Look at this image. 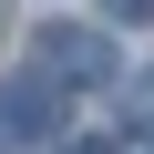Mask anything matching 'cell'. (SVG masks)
Returning <instances> with one entry per match:
<instances>
[{
  "label": "cell",
  "instance_id": "1",
  "mask_svg": "<svg viewBox=\"0 0 154 154\" xmlns=\"http://www.w3.org/2000/svg\"><path fill=\"white\" fill-rule=\"evenodd\" d=\"M62 93H72V82H62L51 62H21L11 82H0V123H11L21 144H51V134H62Z\"/></svg>",
  "mask_w": 154,
  "mask_h": 154
},
{
  "label": "cell",
  "instance_id": "2",
  "mask_svg": "<svg viewBox=\"0 0 154 154\" xmlns=\"http://www.w3.org/2000/svg\"><path fill=\"white\" fill-rule=\"evenodd\" d=\"M41 62L62 72V82H103V72H113V41H103L93 21H51V31H41Z\"/></svg>",
  "mask_w": 154,
  "mask_h": 154
},
{
  "label": "cell",
  "instance_id": "3",
  "mask_svg": "<svg viewBox=\"0 0 154 154\" xmlns=\"http://www.w3.org/2000/svg\"><path fill=\"white\" fill-rule=\"evenodd\" d=\"M123 123H134V134H154V62L134 72V93H123Z\"/></svg>",
  "mask_w": 154,
  "mask_h": 154
},
{
  "label": "cell",
  "instance_id": "4",
  "mask_svg": "<svg viewBox=\"0 0 154 154\" xmlns=\"http://www.w3.org/2000/svg\"><path fill=\"white\" fill-rule=\"evenodd\" d=\"M103 11H113V21H154V0H103Z\"/></svg>",
  "mask_w": 154,
  "mask_h": 154
},
{
  "label": "cell",
  "instance_id": "5",
  "mask_svg": "<svg viewBox=\"0 0 154 154\" xmlns=\"http://www.w3.org/2000/svg\"><path fill=\"white\" fill-rule=\"evenodd\" d=\"M62 154H113V144H62Z\"/></svg>",
  "mask_w": 154,
  "mask_h": 154
}]
</instances>
